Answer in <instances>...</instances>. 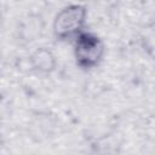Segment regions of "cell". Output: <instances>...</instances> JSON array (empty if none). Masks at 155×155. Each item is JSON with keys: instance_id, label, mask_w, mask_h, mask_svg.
<instances>
[{"instance_id": "obj_1", "label": "cell", "mask_w": 155, "mask_h": 155, "mask_svg": "<svg viewBox=\"0 0 155 155\" xmlns=\"http://www.w3.org/2000/svg\"><path fill=\"white\" fill-rule=\"evenodd\" d=\"M87 10L82 5H69L62 8L53 21V33L61 40L75 39L84 31Z\"/></svg>"}, {"instance_id": "obj_2", "label": "cell", "mask_w": 155, "mask_h": 155, "mask_svg": "<svg viewBox=\"0 0 155 155\" xmlns=\"http://www.w3.org/2000/svg\"><path fill=\"white\" fill-rule=\"evenodd\" d=\"M74 54L79 67L85 69L94 68L104 56V44L99 36L82 31L75 38Z\"/></svg>"}, {"instance_id": "obj_3", "label": "cell", "mask_w": 155, "mask_h": 155, "mask_svg": "<svg viewBox=\"0 0 155 155\" xmlns=\"http://www.w3.org/2000/svg\"><path fill=\"white\" fill-rule=\"evenodd\" d=\"M30 63L33 68L40 73H50L56 68V58L53 53L45 47H40L33 52Z\"/></svg>"}]
</instances>
